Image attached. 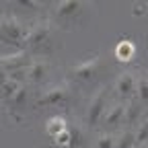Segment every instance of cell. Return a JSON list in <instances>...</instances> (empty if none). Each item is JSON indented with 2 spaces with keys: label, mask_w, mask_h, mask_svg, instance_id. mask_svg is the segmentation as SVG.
<instances>
[{
  "label": "cell",
  "mask_w": 148,
  "mask_h": 148,
  "mask_svg": "<svg viewBox=\"0 0 148 148\" xmlns=\"http://www.w3.org/2000/svg\"><path fill=\"white\" fill-rule=\"evenodd\" d=\"M101 68H103V58L101 56H90V58L76 62L70 68L68 78H70V82H90L101 72Z\"/></svg>",
  "instance_id": "obj_6"
},
{
  "label": "cell",
  "mask_w": 148,
  "mask_h": 148,
  "mask_svg": "<svg viewBox=\"0 0 148 148\" xmlns=\"http://www.w3.org/2000/svg\"><path fill=\"white\" fill-rule=\"evenodd\" d=\"M111 103V86H101L95 95L90 97L86 105V113H84V123L88 127H97L101 123V117L105 113L107 105Z\"/></svg>",
  "instance_id": "obj_5"
},
{
  "label": "cell",
  "mask_w": 148,
  "mask_h": 148,
  "mask_svg": "<svg viewBox=\"0 0 148 148\" xmlns=\"http://www.w3.org/2000/svg\"><path fill=\"white\" fill-rule=\"evenodd\" d=\"M134 148H148V142H146V144H136Z\"/></svg>",
  "instance_id": "obj_22"
},
{
  "label": "cell",
  "mask_w": 148,
  "mask_h": 148,
  "mask_svg": "<svg viewBox=\"0 0 148 148\" xmlns=\"http://www.w3.org/2000/svg\"><path fill=\"white\" fill-rule=\"evenodd\" d=\"M92 148H115V132H101Z\"/></svg>",
  "instance_id": "obj_19"
},
{
  "label": "cell",
  "mask_w": 148,
  "mask_h": 148,
  "mask_svg": "<svg viewBox=\"0 0 148 148\" xmlns=\"http://www.w3.org/2000/svg\"><path fill=\"white\" fill-rule=\"evenodd\" d=\"M144 117V105L136 99L132 101H125V107H123V127L127 130H134Z\"/></svg>",
  "instance_id": "obj_11"
},
{
  "label": "cell",
  "mask_w": 148,
  "mask_h": 148,
  "mask_svg": "<svg viewBox=\"0 0 148 148\" xmlns=\"http://www.w3.org/2000/svg\"><path fill=\"white\" fill-rule=\"evenodd\" d=\"M136 80H138V72L123 70L119 76L115 78L113 86H111V95H113L117 101H121V103L132 101L134 99V92H136Z\"/></svg>",
  "instance_id": "obj_7"
},
{
  "label": "cell",
  "mask_w": 148,
  "mask_h": 148,
  "mask_svg": "<svg viewBox=\"0 0 148 148\" xmlns=\"http://www.w3.org/2000/svg\"><path fill=\"white\" fill-rule=\"evenodd\" d=\"M27 95H29V86L23 82V84L16 86V90L10 95V99L6 101V105H10V107H23L27 103Z\"/></svg>",
  "instance_id": "obj_16"
},
{
  "label": "cell",
  "mask_w": 148,
  "mask_h": 148,
  "mask_svg": "<svg viewBox=\"0 0 148 148\" xmlns=\"http://www.w3.org/2000/svg\"><path fill=\"white\" fill-rule=\"evenodd\" d=\"M51 72V62L47 58H31V64L25 72V84L27 86H39L47 80Z\"/></svg>",
  "instance_id": "obj_9"
},
{
  "label": "cell",
  "mask_w": 148,
  "mask_h": 148,
  "mask_svg": "<svg viewBox=\"0 0 148 148\" xmlns=\"http://www.w3.org/2000/svg\"><path fill=\"white\" fill-rule=\"evenodd\" d=\"M88 8L86 2H76V0H62V2H56L51 6V14L56 16L58 23H70V21H76V18Z\"/></svg>",
  "instance_id": "obj_8"
},
{
  "label": "cell",
  "mask_w": 148,
  "mask_h": 148,
  "mask_svg": "<svg viewBox=\"0 0 148 148\" xmlns=\"http://www.w3.org/2000/svg\"><path fill=\"white\" fill-rule=\"evenodd\" d=\"M16 6H21V8H31V10L41 8V4H39V2H27V0H21V2H16Z\"/></svg>",
  "instance_id": "obj_20"
},
{
  "label": "cell",
  "mask_w": 148,
  "mask_h": 148,
  "mask_svg": "<svg viewBox=\"0 0 148 148\" xmlns=\"http://www.w3.org/2000/svg\"><path fill=\"white\" fill-rule=\"evenodd\" d=\"M115 56H117V60H121V62H130L136 56V43L132 39H121L115 45Z\"/></svg>",
  "instance_id": "obj_13"
},
{
  "label": "cell",
  "mask_w": 148,
  "mask_h": 148,
  "mask_svg": "<svg viewBox=\"0 0 148 148\" xmlns=\"http://www.w3.org/2000/svg\"><path fill=\"white\" fill-rule=\"evenodd\" d=\"M29 64H31V56L25 49L0 56V70L14 82H25V72H27Z\"/></svg>",
  "instance_id": "obj_4"
},
{
  "label": "cell",
  "mask_w": 148,
  "mask_h": 148,
  "mask_svg": "<svg viewBox=\"0 0 148 148\" xmlns=\"http://www.w3.org/2000/svg\"><path fill=\"white\" fill-rule=\"evenodd\" d=\"M74 99V90H72V82L64 80V82H53L51 86H45L35 99V107H66L70 105V101Z\"/></svg>",
  "instance_id": "obj_3"
},
{
  "label": "cell",
  "mask_w": 148,
  "mask_h": 148,
  "mask_svg": "<svg viewBox=\"0 0 148 148\" xmlns=\"http://www.w3.org/2000/svg\"><path fill=\"white\" fill-rule=\"evenodd\" d=\"M132 134H134V146L148 142V117H144V119L132 130Z\"/></svg>",
  "instance_id": "obj_18"
},
{
  "label": "cell",
  "mask_w": 148,
  "mask_h": 148,
  "mask_svg": "<svg viewBox=\"0 0 148 148\" xmlns=\"http://www.w3.org/2000/svg\"><path fill=\"white\" fill-rule=\"evenodd\" d=\"M123 107H125V103H121V101H113L107 105L105 113L101 117V123H99L105 127V132H113V130H119L123 125Z\"/></svg>",
  "instance_id": "obj_10"
},
{
  "label": "cell",
  "mask_w": 148,
  "mask_h": 148,
  "mask_svg": "<svg viewBox=\"0 0 148 148\" xmlns=\"http://www.w3.org/2000/svg\"><path fill=\"white\" fill-rule=\"evenodd\" d=\"M68 125H70V121H68L66 117H62V115H53V117H49V119L45 121V132H47V136L56 138L58 134H62Z\"/></svg>",
  "instance_id": "obj_12"
},
{
  "label": "cell",
  "mask_w": 148,
  "mask_h": 148,
  "mask_svg": "<svg viewBox=\"0 0 148 148\" xmlns=\"http://www.w3.org/2000/svg\"><path fill=\"white\" fill-rule=\"evenodd\" d=\"M18 84H23V82H14V80H10L6 74L0 70V99H2L4 103L10 99V95L16 90V86H18Z\"/></svg>",
  "instance_id": "obj_15"
},
{
  "label": "cell",
  "mask_w": 148,
  "mask_h": 148,
  "mask_svg": "<svg viewBox=\"0 0 148 148\" xmlns=\"http://www.w3.org/2000/svg\"><path fill=\"white\" fill-rule=\"evenodd\" d=\"M134 99H136V101H140L142 105H146V103H148V74H146V72H138Z\"/></svg>",
  "instance_id": "obj_14"
},
{
  "label": "cell",
  "mask_w": 148,
  "mask_h": 148,
  "mask_svg": "<svg viewBox=\"0 0 148 148\" xmlns=\"http://www.w3.org/2000/svg\"><path fill=\"white\" fill-rule=\"evenodd\" d=\"M146 10H148V4H134L132 6V14H136V16H142Z\"/></svg>",
  "instance_id": "obj_21"
},
{
  "label": "cell",
  "mask_w": 148,
  "mask_h": 148,
  "mask_svg": "<svg viewBox=\"0 0 148 148\" xmlns=\"http://www.w3.org/2000/svg\"><path fill=\"white\" fill-rule=\"evenodd\" d=\"M115 148H134V134L132 130L121 127L115 134Z\"/></svg>",
  "instance_id": "obj_17"
},
{
  "label": "cell",
  "mask_w": 148,
  "mask_h": 148,
  "mask_svg": "<svg viewBox=\"0 0 148 148\" xmlns=\"http://www.w3.org/2000/svg\"><path fill=\"white\" fill-rule=\"evenodd\" d=\"M25 35H27V25L21 21V18L16 14L0 10V43L23 49Z\"/></svg>",
  "instance_id": "obj_2"
},
{
  "label": "cell",
  "mask_w": 148,
  "mask_h": 148,
  "mask_svg": "<svg viewBox=\"0 0 148 148\" xmlns=\"http://www.w3.org/2000/svg\"><path fill=\"white\" fill-rule=\"evenodd\" d=\"M53 43H56V29L49 18H37L31 25H27L23 49L31 58H45L47 53H51Z\"/></svg>",
  "instance_id": "obj_1"
}]
</instances>
